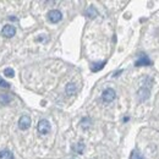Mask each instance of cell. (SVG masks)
<instances>
[{
  "mask_svg": "<svg viewBox=\"0 0 159 159\" xmlns=\"http://www.w3.org/2000/svg\"><path fill=\"white\" fill-rule=\"evenodd\" d=\"M37 130H38V132L42 134V135H47V134H49V131H50V124H49V121L48 120H40L39 122H38V126H37Z\"/></svg>",
  "mask_w": 159,
  "mask_h": 159,
  "instance_id": "obj_1",
  "label": "cell"
},
{
  "mask_svg": "<svg viewBox=\"0 0 159 159\" xmlns=\"http://www.w3.org/2000/svg\"><path fill=\"white\" fill-rule=\"evenodd\" d=\"M102 99L105 103H110L115 99V91L113 88H107L103 93H102Z\"/></svg>",
  "mask_w": 159,
  "mask_h": 159,
  "instance_id": "obj_2",
  "label": "cell"
},
{
  "mask_svg": "<svg viewBox=\"0 0 159 159\" xmlns=\"http://www.w3.org/2000/svg\"><path fill=\"white\" fill-rule=\"evenodd\" d=\"M62 19V14L60 12L59 10H50L48 12V20L50 21L52 23H58Z\"/></svg>",
  "mask_w": 159,
  "mask_h": 159,
  "instance_id": "obj_3",
  "label": "cell"
},
{
  "mask_svg": "<svg viewBox=\"0 0 159 159\" xmlns=\"http://www.w3.org/2000/svg\"><path fill=\"white\" fill-rule=\"evenodd\" d=\"M1 33H2V36H5L6 38H11V37L15 36V33H16V28H15L14 26H11V25H6V26L2 27Z\"/></svg>",
  "mask_w": 159,
  "mask_h": 159,
  "instance_id": "obj_4",
  "label": "cell"
},
{
  "mask_svg": "<svg viewBox=\"0 0 159 159\" xmlns=\"http://www.w3.org/2000/svg\"><path fill=\"white\" fill-rule=\"evenodd\" d=\"M31 126V118L28 115H22L19 120V127L21 130H27Z\"/></svg>",
  "mask_w": 159,
  "mask_h": 159,
  "instance_id": "obj_5",
  "label": "cell"
},
{
  "mask_svg": "<svg viewBox=\"0 0 159 159\" xmlns=\"http://www.w3.org/2000/svg\"><path fill=\"white\" fill-rule=\"evenodd\" d=\"M135 65L136 66H149V65H152V61L149 60V58L147 55H141L139 60H136Z\"/></svg>",
  "mask_w": 159,
  "mask_h": 159,
  "instance_id": "obj_6",
  "label": "cell"
},
{
  "mask_svg": "<svg viewBox=\"0 0 159 159\" xmlns=\"http://www.w3.org/2000/svg\"><path fill=\"white\" fill-rule=\"evenodd\" d=\"M149 89L148 88H141L139 91V98L141 102H143V100L148 99V97H149Z\"/></svg>",
  "mask_w": 159,
  "mask_h": 159,
  "instance_id": "obj_7",
  "label": "cell"
},
{
  "mask_svg": "<svg viewBox=\"0 0 159 159\" xmlns=\"http://www.w3.org/2000/svg\"><path fill=\"white\" fill-rule=\"evenodd\" d=\"M65 91H66V94H69V96L75 94V93H76V91H77L76 84H75V83H67V84H66Z\"/></svg>",
  "mask_w": 159,
  "mask_h": 159,
  "instance_id": "obj_8",
  "label": "cell"
},
{
  "mask_svg": "<svg viewBox=\"0 0 159 159\" xmlns=\"http://www.w3.org/2000/svg\"><path fill=\"white\" fill-rule=\"evenodd\" d=\"M0 159H14V156L10 151H1L0 152Z\"/></svg>",
  "mask_w": 159,
  "mask_h": 159,
  "instance_id": "obj_9",
  "label": "cell"
},
{
  "mask_svg": "<svg viewBox=\"0 0 159 159\" xmlns=\"http://www.w3.org/2000/svg\"><path fill=\"white\" fill-rule=\"evenodd\" d=\"M104 65H105V61L98 62V64H93L92 67H91V70H92L93 72H97V71H99V70H102V69L104 67Z\"/></svg>",
  "mask_w": 159,
  "mask_h": 159,
  "instance_id": "obj_10",
  "label": "cell"
},
{
  "mask_svg": "<svg viewBox=\"0 0 159 159\" xmlns=\"http://www.w3.org/2000/svg\"><path fill=\"white\" fill-rule=\"evenodd\" d=\"M83 149H84L83 142H79V143H76V146H74V151H75L76 153H79V154H82Z\"/></svg>",
  "mask_w": 159,
  "mask_h": 159,
  "instance_id": "obj_11",
  "label": "cell"
},
{
  "mask_svg": "<svg viewBox=\"0 0 159 159\" xmlns=\"http://www.w3.org/2000/svg\"><path fill=\"white\" fill-rule=\"evenodd\" d=\"M86 15L88 16V17H96L97 16V11H96V9L94 7H88L87 9V11H86Z\"/></svg>",
  "mask_w": 159,
  "mask_h": 159,
  "instance_id": "obj_12",
  "label": "cell"
},
{
  "mask_svg": "<svg viewBox=\"0 0 159 159\" xmlns=\"http://www.w3.org/2000/svg\"><path fill=\"white\" fill-rule=\"evenodd\" d=\"M130 159H143V157L141 156V153L137 149H135V151H132V153L130 156Z\"/></svg>",
  "mask_w": 159,
  "mask_h": 159,
  "instance_id": "obj_13",
  "label": "cell"
},
{
  "mask_svg": "<svg viewBox=\"0 0 159 159\" xmlns=\"http://www.w3.org/2000/svg\"><path fill=\"white\" fill-rule=\"evenodd\" d=\"M4 75L7 76V77H12V76L15 75V72H14V70H12L11 67H7V69L4 70Z\"/></svg>",
  "mask_w": 159,
  "mask_h": 159,
  "instance_id": "obj_14",
  "label": "cell"
},
{
  "mask_svg": "<svg viewBox=\"0 0 159 159\" xmlns=\"http://www.w3.org/2000/svg\"><path fill=\"white\" fill-rule=\"evenodd\" d=\"M10 100H11V98H10L9 96H6V94H2V96H0V102H1V103H4V104L9 103Z\"/></svg>",
  "mask_w": 159,
  "mask_h": 159,
  "instance_id": "obj_15",
  "label": "cell"
},
{
  "mask_svg": "<svg viewBox=\"0 0 159 159\" xmlns=\"http://www.w3.org/2000/svg\"><path fill=\"white\" fill-rule=\"evenodd\" d=\"M89 122H91V121H89V119H88V118H84V119H82V121H81V124H82V127H83V129H87V127L89 126Z\"/></svg>",
  "mask_w": 159,
  "mask_h": 159,
  "instance_id": "obj_16",
  "label": "cell"
},
{
  "mask_svg": "<svg viewBox=\"0 0 159 159\" xmlns=\"http://www.w3.org/2000/svg\"><path fill=\"white\" fill-rule=\"evenodd\" d=\"M0 87H5V88H9L10 87V84L6 81H4V79L1 76H0Z\"/></svg>",
  "mask_w": 159,
  "mask_h": 159,
  "instance_id": "obj_17",
  "label": "cell"
}]
</instances>
